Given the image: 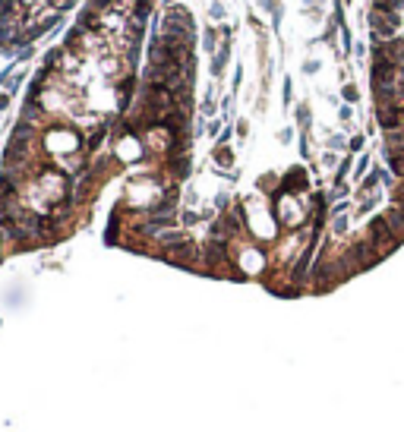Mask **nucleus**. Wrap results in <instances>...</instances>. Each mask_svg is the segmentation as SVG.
<instances>
[{"mask_svg":"<svg viewBox=\"0 0 404 432\" xmlns=\"http://www.w3.org/2000/svg\"><path fill=\"white\" fill-rule=\"evenodd\" d=\"M398 120H401V117H398V111H395V108H379V123L385 126V130L398 126Z\"/></svg>","mask_w":404,"mask_h":432,"instance_id":"f257e3e1","label":"nucleus"},{"mask_svg":"<svg viewBox=\"0 0 404 432\" xmlns=\"http://www.w3.org/2000/svg\"><path fill=\"white\" fill-rule=\"evenodd\" d=\"M395 202H398V205H404V183L398 186V189H395Z\"/></svg>","mask_w":404,"mask_h":432,"instance_id":"f03ea898","label":"nucleus"},{"mask_svg":"<svg viewBox=\"0 0 404 432\" xmlns=\"http://www.w3.org/2000/svg\"><path fill=\"white\" fill-rule=\"evenodd\" d=\"M344 98H347V101H357V89H351V85H347V89H344Z\"/></svg>","mask_w":404,"mask_h":432,"instance_id":"7ed1b4c3","label":"nucleus"},{"mask_svg":"<svg viewBox=\"0 0 404 432\" xmlns=\"http://www.w3.org/2000/svg\"><path fill=\"white\" fill-rule=\"evenodd\" d=\"M347 227V221H344V218H335V230H338V234H341V230H344Z\"/></svg>","mask_w":404,"mask_h":432,"instance_id":"20e7f679","label":"nucleus"}]
</instances>
